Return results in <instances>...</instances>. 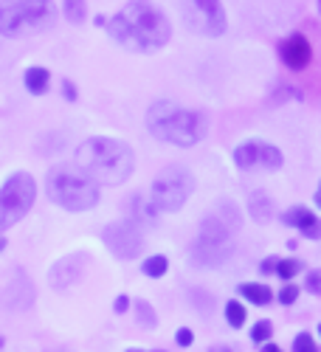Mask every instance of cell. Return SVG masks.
<instances>
[{
	"label": "cell",
	"instance_id": "obj_12",
	"mask_svg": "<svg viewBox=\"0 0 321 352\" xmlns=\"http://www.w3.org/2000/svg\"><path fill=\"white\" fill-rule=\"evenodd\" d=\"M85 265H87V254L63 256V259L48 271V285H51L54 290H68V287H74V285L82 279Z\"/></svg>",
	"mask_w": 321,
	"mask_h": 352
},
{
	"label": "cell",
	"instance_id": "obj_3",
	"mask_svg": "<svg viewBox=\"0 0 321 352\" xmlns=\"http://www.w3.org/2000/svg\"><path fill=\"white\" fill-rule=\"evenodd\" d=\"M76 164L91 175L96 184L119 186L133 175L135 155L124 141L99 135V138H87L76 146Z\"/></svg>",
	"mask_w": 321,
	"mask_h": 352
},
{
	"label": "cell",
	"instance_id": "obj_21",
	"mask_svg": "<svg viewBox=\"0 0 321 352\" xmlns=\"http://www.w3.org/2000/svg\"><path fill=\"white\" fill-rule=\"evenodd\" d=\"M245 316H248V313H245V307H243L237 299H231V302L225 305V321H228V324L234 327V330H240V327L245 324Z\"/></svg>",
	"mask_w": 321,
	"mask_h": 352
},
{
	"label": "cell",
	"instance_id": "obj_27",
	"mask_svg": "<svg viewBox=\"0 0 321 352\" xmlns=\"http://www.w3.org/2000/svg\"><path fill=\"white\" fill-rule=\"evenodd\" d=\"M282 305H294L296 299H299V287L296 285H285L282 290H279V296H276Z\"/></svg>",
	"mask_w": 321,
	"mask_h": 352
},
{
	"label": "cell",
	"instance_id": "obj_11",
	"mask_svg": "<svg viewBox=\"0 0 321 352\" xmlns=\"http://www.w3.org/2000/svg\"><path fill=\"white\" fill-rule=\"evenodd\" d=\"M234 164L245 172H276L282 169L285 158L268 141H245L234 150Z\"/></svg>",
	"mask_w": 321,
	"mask_h": 352
},
{
	"label": "cell",
	"instance_id": "obj_33",
	"mask_svg": "<svg viewBox=\"0 0 321 352\" xmlns=\"http://www.w3.org/2000/svg\"><path fill=\"white\" fill-rule=\"evenodd\" d=\"M313 203H316V206L321 209V184H318V189H316V195H313Z\"/></svg>",
	"mask_w": 321,
	"mask_h": 352
},
{
	"label": "cell",
	"instance_id": "obj_35",
	"mask_svg": "<svg viewBox=\"0 0 321 352\" xmlns=\"http://www.w3.org/2000/svg\"><path fill=\"white\" fill-rule=\"evenodd\" d=\"M127 352H166V349H127Z\"/></svg>",
	"mask_w": 321,
	"mask_h": 352
},
{
	"label": "cell",
	"instance_id": "obj_5",
	"mask_svg": "<svg viewBox=\"0 0 321 352\" xmlns=\"http://www.w3.org/2000/svg\"><path fill=\"white\" fill-rule=\"evenodd\" d=\"M45 192L65 212H91L99 203V184L79 164H60L48 172Z\"/></svg>",
	"mask_w": 321,
	"mask_h": 352
},
{
	"label": "cell",
	"instance_id": "obj_22",
	"mask_svg": "<svg viewBox=\"0 0 321 352\" xmlns=\"http://www.w3.org/2000/svg\"><path fill=\"white\" fill-rule=\"evenodd\" d=\"M135 313H138V324L144 327V330H153L155 324H158V318H155V310L147 305V302H135Z\"/></svg>",
	"mask_w": 321,
	"mask_h": 352
},
{
	"label": "cell",
	"instance_id": "obj_25",
	"mask_svg": "<svg viewBox=\"0 0 321 352\" xmlns=\"http://www.w3.org/2000/svg\"><path fill=\"white\" fill-rule=\"evenodd\" d=\"M294 352H318V344L310 333H299L294 338Z\"/></svg>",
	"mask_w": 321,
	"mask_h": 352
},
{
	"label": "cell",
	"instance_id": "obj_23",
	"mask_svg": "<svg viewBox=\"0 0 321 352\" xmlns=\"http://www.w3.org/2000/svg\"><path fill=\"white\" fill-rule=\"evenodd\" d=\"M299 271H302V262L299 259H279V265H276V274L282 279H294Z\"/></svg>",
	"mask_w": 321,
	"mask_h": 352
},
{
	"label": "cell",
	"instance_id": "obj_14",
	"mask_svg": "<svg viewBox=\"0 0 321 352\" xmlns=\"http://www.w3.org/2000/svg\"><path fill=\"white\" fill-rule=\"evenodd\" d=\"M158 206L153 203V195H144V192H135L130 200H127V217L135 220L138 226H158Z\"/></svg>",
	"mask_w": 321,
	"mask_h": 352
},
{
	"label": "cell",
	"instance_id": "obj_20",
	"mask_svg": "<svg viewBox=\"0 0 321 352\" xmlns=\"http://www.w3.org/2000/svg\"><path fill=\"white\" fill-rule=\"evenodd\" d=\"M63 14H65V20L68 23H82L85 20V14H87V3L85 0H63Z\"/></svg>",
	"mask_w": 321,
	"mask_h": 352
},
{
	"label": "cell",
	"instance_id": "obj_10",
	"mask_svg": "<svg viewBox=\"0 0 321 352\" xmlns=\"http://www.w3.org/2000/svg\"><path fill=\"white\" fill-rule=\"evenodd\" d=\"M102 240L110 248L113 256L119 259H135L144 251V234L135 220H115L102 231Z\"/></svg>",
	"mask_w": 321,
	"mask_h": 352
},
{
	"label": "cell",
	"instance_id": "obj_31",
	"mask_svg": "<svg viewBox=\"0 0 321 352\" xmlns=\"http://www.w3.org/2000/svg\"><path fill=\"white\" fill-rule=\"evenodd\" d=\"M63 91H65V99H68V102H74V99H76V87H74V82H68V79H65V82H63Z\"/></svg>",
	"mask_w": 321,
	"mask_h": 352
},
{
	"label": "cell",
	"instance_id": "obj_13",
	"mask_svg": "<svg viewBox=\"0 0 321 352\" xmlns=\"http://www.w3.org/2000/svg\"><path fill=\"white\" fill-rule=\"evenodd\" d=\"M279 54L290 71H305L313 60V48H310V40L305 34H290L282 45H279Z\"/></svg>",
	"mask_w": 321,
	"mask_h": 352
},
{
	"label": "cell",
	"instance_id": "obj_32",
	"mask_svg": "<svg viewBox=\"0 0 321 352\" xmlns=\"http://www.w3.org/2000/svg\"><path fill=\"white\" fill-rule=\"evenodd\" d=\"M262 352H282L276 344H271V341H265V344H262Z\"/></svg>",
	"mask_w": 321,
	"mask_h": 352
},
{
	"label": "cell",
	"instance_id": "obj_1",
	"mask_svg": "<svg viewBox=\"0 0 321 352\" xmlns=\"http://www.w3.org/2000/svg\"><path fill=\"white\" fill-rule=\"evenodd\" d=\"M110 37L138 54H153L164 48L172 37L166 14L150 0H130V3L107 23Z\"/></svg>",
	"mask_w": 321,
	"mask_h": 352
},
{
	"label": "cell",
	"instance_id": "obj_34",
	"mask_svg": "<svg viewBox=\"0 0 321 352\" xmlns=\"http://www.w3.org/2000/svg\"><path fill=\"white\" fill-rule=\"evenodd\" d=\"M209 352H231V349H228V346H225V344H217V346H212V349H209Z\"/></svg>",
	"mask_w": 321,
	"mask_h": 352
},
{
	"label": "cell",
	"instance_id": "obj_2",
	"mask_svg": "<svg viewBox=\"0 0 321 352\" xmlns=\"http://www.w3.org/2000/svg\"><path fill=\"white\" fill-rule=\"evenodd\" d=\"M240 228V212L234 203L223 200L220 206L203 217L200 231L192 243L189 259L197 268H217L234 254V234Z\"/></svg>",
	"mask_w": 321,
	"mask_h": 352
},
{
	"label": "cell",
	"instance_id": "obj_29",
	"mask_svg": "<svg viewBox=\"0 0 321 352\" xmlns=\"http://www.w3.org/2000/svg\"><path fill=\"white\" fill-rule=\"evenodd\" d=\"M276 265H279V259H276V256H268V259L259 265V271H262V274H276Z\"/></svg>",
	"mask_w": 321,
	"mask_h": 352
},
{
	"label": "cell",
	"instance_id": "obj_15",
	"mask_svg": "<svg viewBox=\"0 0 321 352\" xmlns=\"http://www.w3.org/2000/svg\"><path fill=\"white\" fill-rule=\"evenodd\" d=\"M282 220H285L287 226H296L302 237H307V240H321V220H318L310 209L294 206V209H287V212L282 214Z\"/></svg>",
	"mask_w": 321,
	"mask_h": 352
},
{
	"label": "cell",
	"instance_id": "obj_30",
	"mask_svg": "<svg viewBox=\"0 0 321 352\" xmlns=\"http://www.w3.org/2000/svg\"><path fill=\"white\" fill-rule=\"evenodd\" d=\"M113 310L115 313H127L130 310V299L127 296H119V299H115V305H113Z\"/></svg>",
	"mask_w": 321,
	"mask_h": 352
},
{
	"label": "cell",
	"instance_id": "obj_28",
	"mask_svg": "<svg viewBox=\"0 0 321 352\" xmlns=\"http://www.w3.org/2000/svg\"><path fill=\"white\" fill-rule=\"evenodd\" d=\"M175 341H178L181 346H192V341H195V336H192V330H189V327H181L178 333H175Z\"/></svg>",
	"mask_w": 321,
	"mask_h": 352
},
{
	"label": "cell",
	"instance_id": "obj_8",
	"mask_svg": "<svg viewBox=\"0 0 321 352\" xmlns=\"http://www.w3.org/2000/svg\"><path fill=\"white\" fill-rule=\"evenodd\" d=\"M37 200V181L28 172H14L0 189V231L20 223Z\"/></svg>",
	"mask_w": 321,
	"mask_h": 352
},
{
	"label": "cell",
	"instance_id": "obj_18",
	"mask_svg": "<svg viewBox=\"0 0 321 352\" xmlns=\"http://www.w3.org/2000/svg\"><path fill=\"white\" fill-rule=\"evenodd\" d=\"M25 87L32 91L34 96H43L45 91H48V82H51V74H48V68H40V65H34V68H28L25 71Z\"/></svg>",
	"mask_w": 321,
	"mask_h": 352
},
{
	"label": "cell",
	"instance_id": "obj_6",
	"mask_svg": "<svg viewBox=\"0 0 321 352\" xmlns=\"http://www.w3.org/2000/svg\"><path fill=\"white\" fill-rule=\"evenodd\" d=\"M56 23L54 0H0V34L32 37Z\"/></svg>",
	"mask_w": 321,
	"mask_h": 352
},
{
	"label": "cell",
	"instance_id": "obj_39",
	"mask_svg": "<svg viewBox=\"0 0 321 352\" xmlns=\"http://www.w3.org/2000/svg\"><path fill=\"white\" fill-rule=\"evenodd\" d=\"M0 346H3V338H0Z\"/></svg>",
	"mask_w": 321,
	"mask_h": 352
},
{
	"label": "cell",
	"instance_id": "obj_4",
	"mask_svg": "<svg viewBox=\"0 0 321 352\" xmlns=\"http://www.w3.org/2000/svg\"><path fill=\"white\" fill-rule=\"evenodd\" d=\"M147 130L164 144L195 146L206 135V119L175 102H155L147 113Z\"/></svg>",
	"mask_w": 321,
	"mask_h": 352
},
{
	"label": "cell",
	"instance_id": "obj_26",
	"mask_svg": "<svg viewBox=\"0 0 321 352\" xmlns=\"http://www.w3.org/2000/svg\"><path fill=\"white\" fill-rule=\"evenodd\" d=\"M305 287H307V293H313V296H321V271H307Z\"/></svg>",
	"mask_w": 321,
	"mask_h": 352
},
{
	"label": "cell",
	"instance_id": "obj_9",
	"mask_svg": "<svg viewBox=\"0 0 321 352\" xmlns=\"http://www.w3.org/2000/svg\"><path fill=\"white\" fill-rule=\"evenodd\" d=\"M184 23L200 37H220L225 32V9L220 0H184Z\"/></svg>",
	"mask_w": 321,
	"mask_h": 352
},
{
	"label": "cell",
	"instance_id": "obj_19",
	"mask_svg": "<svg viewBox=\"0 0 321 352\" xmlns=\"http://www.w3.org/2000/svg\"><path fill=\"white\" fill-rule=\"evenodd\" d=\"M144 274H147L150 279H161L166 271H169V259L164 256V254H155V256H150L147 262H144V268H141Z\"/></svg>",
	"mask_w": 321,
	"mask_h": 352
},
{
	"label": "cell",
	"instance_id": "obj_38",
	"mask_svg": "<svg viewBox=\"0 0 321 352\" xmlns=\"http://www.w3.org/2000/svg\"><path fill=\"white\" fill-rule=\"evenodd\" d=\"M318 336H321V324H318Z\"/></svg>",
	"mask_w": 321,
	"mask_h": 352
},
{
	"label": "cell",
	"instance_id": "obj_37",
	"mask_svg": "<svg viewBox=\"0 0 321 352\" xmlns=\"http://www.w3.org/2000/svg\"><path fill=\"white\" fill-rule=\"evenodd\" d=\"M318 14H321V0H318Z\"/></svg>",
	"mask_w": 321,
	"mask_h": 352
},
{
	"label": "cell",
	"instance_id": "obj_24",
	"mask_svg": "<svg viewBox=\"0 0 321 352\" xmlns=\"http://www.w3.org/2000/svg\"><path fill=\"white\" fill-rule=\"evenodd\" d=\"M271 336H274V324H271V321H256V324H254V330H251V338H254L259 346L265 344Z\"/></svg>",
	"mask_w": 321,
	"mask_h": 352
},
{
	"label": "cell",
	"instance_id": "obj_17",
	"mask_svg": "<svg viewBox=\"0 0 321 352\" xmlns=\"http://www.w3.org/2000/svg\"><path fill=\"white\" fill-rule=\"evenodd\" d=\"M240 296L251 305H268L274 299V290L259 282H245V285H240Z\"/></svg>",
	"mask_w": 321,
	"mask_h": 352
},
{
	"label": "cell",
	"instance_id": "obj_7",
	"mask_svg": "<svg viewBox=\"0 0 321 352\" xmlns=\"http://www.w3.org/2000/svg\"><path fill=\"white\" fill-rule=\"evenodd\" d=\"M192 192H195V175L181 164L161 169L150 189L158 212H181L186 206V200L192 197Z\"/></svg>",
	"mask_w": 321,
	"mask_h": 352
},
{
	"label": "cell",
	"instance_id": "obj_16",
	"mask_svg": "<svg viewBox=\"0 0 321 352\" xmlns=\"http://www.w3.org/2000/svg\"><path fill=\"white\" fill-rule=\"evenodd\" d=\"M248 206H251V217H254V223L268 226V223L274 220V203H271V197H268L265 192H254Z\"/></svg>",
	"mask_w": 321,
	"mask_h": 352
},
{
	"label": "cell",
	"instance_id": "obj_36",
	"mask_svg": "<svg viewBox=\"0 0 321 352\" xmlns=\"http://www.w3.org/2000/svg\"><path fill=\"white\" fill-rule=\"evenodd\" d=\"M3 248H6V240H3V237H0V251H3Z\"/></svg>",
	"mask_w": 321,
	"mask_h": 352
}]
</instances>
